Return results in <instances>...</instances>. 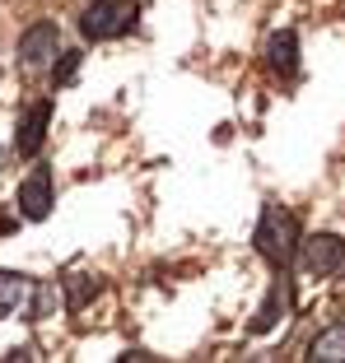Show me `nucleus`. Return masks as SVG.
Wrapping results in <instances>:
<instances>
[{
	"label": "nucleus",
	"mask_w": 345,
	"mask_h": 363,
	"mask_svg": "<svg viewBox=\"0 0 345 363\" xmlns=\"http://www.w3.org/2000/svg\"><path fill=\"white\" fill-rule=\"evenodd\" d=\"M136 0H94L84 10V19H80V33H84L89 43H108V38H121V33H131V23H136Z\"/></svg>",
	"instance_id": "2"
},
{
	"label": "nucleus",
	"mask_w": 345,
	"mask_h": 363,
	"mask_svg": "<svg viewBox=\"0 0 345 363\" xmlns=\"http://www.w3.org/2000/svg\"><path fill=\"white\" fill-rule=\"evenodd\" d=\"M47 126H52V103H33L28 112H23L19 130H14V150H19L23 159H33V154L43 150V140H47Z\"/></svg>",
	"instance_id": "5"
},
{
	"label": "nucleus",
	"mask_w": 345,
	"mask_h": 363,
	"mask_svg": "<svg viewBox=\"0 0 345 363\" xmlns=\"http://www.w3.org/2000/svg\"><path fill=\"white\" fill-rule=\"evenodd\" d=\"M299 266L308 275H336L345 266V242L336 233H313V238H299Z\"/></svg>",
	"instance_id": "3"
},
{
	"label": "nucleus",
	"mask_w": 345,
	"mask_h": 363,
	"mask_svg": "<svg viewBox=\"0 0 345 363\" xmlns=\"http://www.w3.org/2000/svg\"><path fill=\"white\" fill-rule=\"evenodd\" d=\"M266 65L275 70V75H294V70H299V38H294L290 28L275 33V38L266 43Z\"/></svg>",
	"instance_id": "7"
},
{
	"label": "nucleus",
	"mask_w": 345,
	"mask_h": 363,
	"mask_svg": "<svg viewBox=\"0 0 345 363\" xmlns=\"http://www.w3.org/2000/svg\"><path fill=\"white\" fill-rule=\"evenodd\" d=\"M61 52V33H56V23H33L28 33L19 38V61L28 65V70H38V65H47L52 56Z\"/></svg>",
	"instance_id": "4"
},
{
	"label": "nucleus",
	"mask_w": 345,
	"mask_h": 363,
	"mask_svg": "<svg viewBox=\"0 0 345 363\" xmlns=\"http://www.w3.org/2000/svg\"><path fill=\"white\" fill-rule=\"evenodd\" d=\"M75 70H80V52H61V65H56V84H70L75 79Z\"/></svg>",
	"instance_id": "11"
},
{
	"label": "nucleus",
	"mask_w": 345,
	"mask_h": 363,
	"mask_svg": "<svg viewBox=\"0 0 345 363\" xmlns=\"http://www.w3.org/2000/svg\"><path fill=\"white\" fill-rule=\"evenodd\" d=\"M89 289H98L94 279H84V284H70V308H80V303L89 298Z\"/></svg>",
	"instance_id": "12"
},
{
	"label": "nucleus",
	"mask_w": 345,
	"mask_h": 363,
	"mask_svg": "<svg viewBox=\"0 0 345 363\" xmlns=\"http://www.w3.org/2000/svg\"><path fill=\"white\" fill-rule=\"evenodd\" d=\"M33 294V279L19 275V270H0V321L10 317V312H19L23 303H28Z\"/></svg>",
	"instance_id": "8"
},
{
	"label": "nucleus",
	"mask_w": 345,
	"mask_h": 363,
	"mask_svg": "<svg viewBox=\"0 0 345 363\" xmlns=\"http://www.w3.org/2000/svg\"><path fill=\"white\" fill-rule=\"evenodd\" d=\"M19 210L23 219H47L52 214V172L47 168H33L19 186Z\"/></svg>",
	"instance_id": "6"
},
{
	"label": "nucleus",
	"mask_w": 345,
	"mask_h": 363,
	"mask_svg": "<svg viewBox=\"0 0 345 363\" xmlns=\"http://www.w3.org/2000/svg\"><path fill=\"white\" fill-rule=\"evenodd\" d=\"M252 242H257V252L275 270H290L294 252H299V219H294L285 205H266V210H261V219H257Z\"/></svg>",
	"instance_id": "1"
},
{
	"label": "nucleus",
	"mask_w": 345,
	"mask_h": 363,
	"mask_svg": "<svg viewBox=\"0 0 345 363\" xmlns=\"http://www.w3.org/2000/svg\"><path fill=\"white\" fill-rule=\"evenodd\" d=\"M285 298H290V284H285V270H280V279L270 284V294H266V303H261V312L252 317V335L275 331V321H280V312H285Z\"/></svg>",
	"instance_id": "9"
},
{
	"label": "nucleus",
	"mask_w": 345,
	"mask_h": 363,
	"mask_svg": "<svg viewBox=\"0 0 345 363\" xmlns=\"http://www.w3.org/2000/svg\"><path fill=\"white\" fill-rule=\"evenodd\" d=\"M308 359L313 363H345V321H336V326H327L322 335H313Z\"/></svg>",
	"instance_id": "10"
}]
</instances>
